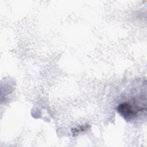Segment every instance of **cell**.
Instances as JSON below:
<instances>
[{"label": "cell", "mask_w": 147, "mask_h": 147, "mask_svg": "<svg viewBox=\"0 0 147 147\" xmlns=\"http://www.w3.org/2000/svg\"><path fill=\"white\" fill-rule=\"evenodd\" d=\"M117 111L124 119L130 121L135 119L146 111V103L140 102L133 99L129 101L121 102L117 106Z\"/></svg>", "instance_id": "cell-1"}, {"label": "cell", "mask_w": 147, "mask_h": 147, "mask_svg": "<svg viewBox=\"0 0 147 147\" xmlns=\"http://www.w3.org/2000/svg\"><path fill=\"white\" fill-rule=\"evenodd\" d=\"M88 127H90L89 125H80V126H79L77 127H75V128H73L72 129V133L73 134V136H75L78 134L86 130L87 129H88Z\"/></svg>", "instance_id": "cell-2"}]
</instances>
